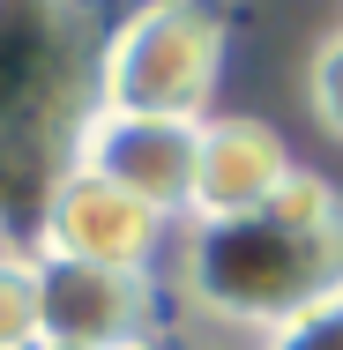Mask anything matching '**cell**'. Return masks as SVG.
Masks as SVG:
<instances>
[{
  "label": "cell",
  "instance_id": "obj_1",
  "mask_svg": "<svg viewBox=\"0 0 343 350\" xmlns=\"http://www.w3.org/2000/svg\"><path fill=\"white\" fill-rule=\"evenodd\" d=\"M343 283V179L298 172L291 194L254 216L179 224L164 261V306L179 350H262L314 298Z\"/></svg>",
  "mask_w": 343,
  "mask_h": 350
},
{
  "label": "cell",
  "instance_id": "obj_2",
  "mask_svg": "<svg viewBox=\"0 0 343 350\" xmlns=\"http://www.w3.org/2000/svg\"><path fill=\"white\" fill-rule=\"evenodd\" d=\"M239 15L202 0H142L97 23L90 53V112L120 120H209L231 105Z\"/></svg>",
  "mask_w": 343,
  "mask_h": 350
},
{
  "label": "cell",
  "instance_id": "obj_3",
  "mask_svg": "<svg viewBox=\"0 0 343 350\" xmlns=\"http://www.w3.org/2000/svg\"><path fill=\"white\" fill-rule=\"evenodd\" d=\"M172 239H179V224L149 216L142 202L112 194L90 172H60L23 231V246L38 261H90V269H127V276H164Z\"/></svg>",
  "mask_w": 343,
  "mask_h": 350
},
{
  "label": "cell",
  "instance_id": "obj_4",
  "mask_svg": "<svg viewBox=\"0 0 343 350\" xmlns=\"http://www.w3.org/2000/svg\"><path fill=\"white\" fill-rule=\"evenodd\" d=\"M164 328H172L164 276L38 261V343L45 350H135V343H164Z\"/></svg>",
  "mask_w": 343,
  "mask_h": 350
},
{
  "label": "cell",
  "instance_id": "obj_5",
  "mask_svg": "<svg viewBox=\"0 0 343 350\" xmlns=\"http://www.w3.org/2000/svg\"><path fill=\"white\" fill-rule=\"evenodd\" d=\"M194 149L202 120H120V112H90L68 142V172L105 179L112 194L142 202L164 224L194 216Z\"/></svg>",
  "mask_w": 343,
  "mask_h": 350
},
{
  "label": "cell",
  "instance_id": "obj_6",
  "mask_svg": "<svg viewBox=\"0 0 343 350\" xmlns=\"http://www.w3.org/2000/svg\"><path fill=\"white\" fill-rule=\"evenodd\" d=\"M298 172H306V157L269 105H216L202 120V149H194V216L187 224L269 209L291 194Z\"/></svg>",
  "mask_w": 343,
  "mask_h": 350
},
{
  "label": "cell",
  "instance_id": "obj_7",
  "mask_svg": "<svg viewBox=\"0 0 343 350\" xmlns=\"http://www.w3.org/2000/svg\"><path fill=\"white\" fill-rule=\"evenodd\" d=\"M291 90H298V120L329 142V149H343V15H329V23L314 30V45H306V60L291 75Z\"/></svg>",
  "mask_w": 343,
  "mask_h": 350
},
{
  "label": "cell",
  "instance_id": "obj_8",
  "mask_svg": "<svg viewBox=\"0 0 343 350\" xmlns=\"http://www.w3.org/2000/svg\"><path fill=\"white\" fill-rule=\"evenodd\" d=\"M0 350H38V261L23 239L0 246Z\"/></svg>",
  "mask_w": 343,
  "mask_h": 350
},
{
  "label": "cell",
  "instance_id": "obj_9",
  "mask_svg": "<svg viewBox=\"0 0 343 350\" xmlns=\"http://www.w3.org/2000/svg\"><path fill=\"white\" fill-rule=\"evenodd\" d=\"M262 350H343V283L329 291V298H314L298 321H283Z\"/></svg>",
  "mask_w": 343,
  "mask_h": 350
},
{
  "label": "cell",
  "instance_id": "obj_10",
  "mask_svg": "<svg viewBox=\"0 0 343 350\" xmlns=\"http://www.w3.org/2000/svg\"><path fill=\"white\" fill-rule=\"evenodd\" d=\"M135 350H179V343H172V336H164V343H135Z\"/></svg>",
  "mask_w": 343,
  "mask_h": 350
},
{
  "label": "cell",
  "instance_id": "obj_11",
  "mask_svg": "<svg viewBox=\"0 0 343 350\" xmlns=\"http://www.w3.org/2000/svg\"><path fill=\"white\" fill-rule=\"evenodd\" d=\"M8 239H15V231H8V224H0V246H8Z\"/></svg>",
  "mask_w": 343,
  "mask_h": 350
},
{
  "label": "cell",
  "instance_id": "obj_12",
  "mask_svg": "<svg viewBox=\"0 0 343 350\" xmlns=\"http://www.w3.org/2000/svg\"><path fill=\"white\" fill-rule=\"evenodd\" d=\"M38 350H45V343H38Z\"/></svg>",
  "mask_w": 343,
  "mask_h": 350
}]
</instances>
